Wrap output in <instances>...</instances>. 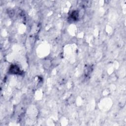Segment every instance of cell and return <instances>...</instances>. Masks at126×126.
I'll return each instance as SVG.
<instances>
[{"instance_id": "obj_1", "label": "cell", "mask_w": 126, "mask_h": 126, "mask_svg": "<svg viewBox=\"0 0 126 126\" xmlns=\"http://www.w3.org/2000/svg\"><path fill=\"white\" fill-rule=\"evenodd\" d=\"M9 71L12 74H17L20 71V69L17 65H13L11 67Z\"/></svg>"}]
</instances>
